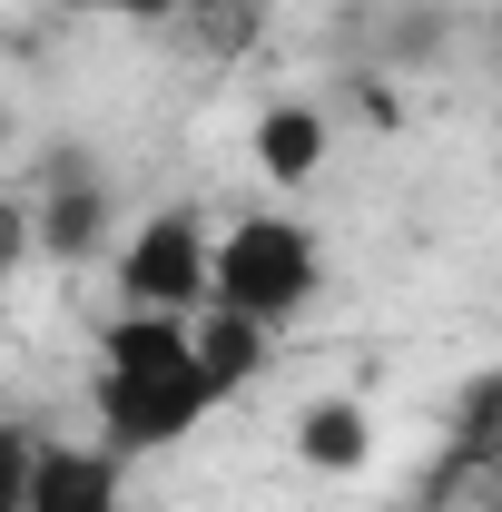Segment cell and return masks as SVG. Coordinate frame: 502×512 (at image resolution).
<instances>
[{
	"label": "cell",
	"instance_id": "obj_1",
	"mask_svg": "<svg viewBox=\"0 0 502 512\" xmlns=\"http://www.w3.org/2000/svg\"><path fill=\"white\" fill-rule=\"evenodd\" d=\"M227 394L207 375V355H197V316H119L99 325V365H89V434L99 444H119L128 463H148V453H178L217 414Z\"/></svg>",
	"mask_w": 502,
	"mask_h": 512
},
{
	"label": "cell",
	"instance_id": "obj_2",
	"mask_svg": "<svg viewBox=\"0 0 502 512\" xmlns=\"http://www.w3.org/2000/svg\"><path fill=\"white\" fill-rule=\"evenodd\" d=\"M325 286V237L286 207H256L217 237V306H237L256 325H296Z\"/></svg>",
	"mask_w": 502,
	"mask_h": 512
},
{
	"label": "cell",
	"instance_id": "obj_3",
	"mask_svg": "<svg viewBox=\"0 0 502 512\" xmlns=\"http://www.w3.org/2000/svg\"><path fill=\"white\" fill-rule=\"evenodd\" d=\"M109 276H119V306H138V316H207L217 306V237L197 207H148L119 237Z\"/></svg>",
	"mask_w": 502,
	"mask_h": 512
},
{
	"label": "cell",
	"instance_id": "obj_4",
	"mask_svg": "<svg viewBox=\"0 0 502 512\" xmlns=\"http://www.w3.org/2000/svg\"><path fill=\"white\" fill-rule=\"evenodd\" d=\"M10 247L50 256V266L119 256V237H109V178H99V158H89V148L60 158L50 178H30V188H20V207H10Z\"/></svg>",
	"mask_w": 502,
	"mask_h": 512
},
{
	"label": "cell",
	"instance_id": "obj_5",
	"mask_svg": "<svg viewBox=\"0 0 502 512\" xmlns=\"http://www.w3.org/2000/svg\"><path fill=\"white\" fill-rule=\"evenodd\" d=\"M20 512H128V453L99 434H50Z\"/></svg>",
	"mask_w": 502,
	"mask_h": 512
},
{
	"label": "cell",
	"instance_id": "obj_6",
	"mask_svg": "<svg viewBox=\"0 0 502 512\" xmlns=\"http://www.w3.org/2000/svg\"><path fill=\"white\" fill-rule=\"evenodd\" d=\"M247 148H256V178L306 188L315 168L335 158V109H325V99H266L256 128H247Z\"/></svg>",
	"mask_w": 502,
	"mask_h": 512
},
{
	"label": "cell",
	"instance_id": "obj_7",
	"mask_svg": "<svg viewBox=\"0 0 502 512\" xmlns=\"http://www.w3.org/2000/svg\"><path fill=\"white\" fill-rule=\"evenodd\" d=\"M443 473H502V365H473L443 414Z\"/></svg>",
	"mask_w": 502,
	"mask_h": 512
},
{
	"label": "cell",
	"instance_id": "obj_8",
	"mask_svg": "<svg viewBox=\"0 0 502 512\" xmlns=\"http://www.w3.org/2000/svg\"><path fill=\"white\" fill-rule=\"evenodd\" d=\"M296 463H306V473H365V463H375L365 404H355V394H315L306 414H296Z\"/></svg>",
	"mask_w": 502,
	"mask_h": 512
},
{
	"label": "cell",
	"instance_id": "obj_9",
	"mask_svg": "<svg viewBox=\"0 0 502 512\" xmlns=\"http://www.w3.org/2000/svg\"><path fill=\"white\" fill-rule=\"evenodd\" d=\"M453 50V0H375V69L404 79V69H434Z\"/></svg>",
	"mask_w": 502,
	"mask_h": 512
},
{
	"label": "cell",
	"instance_id": "obj_10",
	"mask_svg": "<svg viewBox=\"0 0 502 512\" xmlns=\"http://www.w3.org/2000/svg\"><path fill=\"white\" fill-rule=\"evenodd\" d=\"M197 355H207L217 394H247V384L276 365V325L237 316V306H207V316H197Z\"/></svg>",
	"mask_w": 502,
	"mask_h": 512
},
{
	"label": "cell",
	"instance_id": "obj_11",
	"mask_svg": "<svg viewBox=\"0 0 502 512\" xmlns=\"http://www.w3.org/2000/svg\"><path fill=\"white\" fill-rule=\"evenodd\" d=\"M197 10H207L197 40H207L217 60H227V50H256V30H266V0H197Z\"/></svg>",
	"mask_w": 502,
	"mask_h": 512
},
{
	"label": "cell",
	"instance_id": "obj_12",
	"mask_svg": "<svg viewBox=\"0 0 502 512\" xmlns=\"http://www.w3.org/2000/svg\"><path fill=\"white\" fill-rule=\"evenodd\" d=\"M79 20H119V30H168V20H188L197 0H60Z\"/></svg>",
	"mask_w": 502,
	"mask_h": 512
}]
</instances>
